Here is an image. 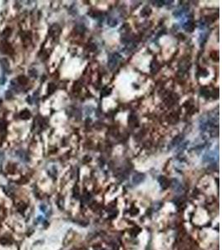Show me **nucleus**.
Here are the masks:
<instances>
[{
	"label": "nucleus",
	"mask_w": 222,
	"mask_h": 250,
	"mask_svg": "<svg viewBox=\"0 0 222 250\" xmlns=\"http://www.w3.org/2000/svg\"><path fill=\"white\" fill-rule=\"evenodd\" d=\"M119 59H120V55H118L117 54H112L111 56L109 58L108 67L111 68H114L116 66L117 62H118V61H119Z\"/></svg>",
	"instance_id": "f257e3e1"
}]
</instances>
